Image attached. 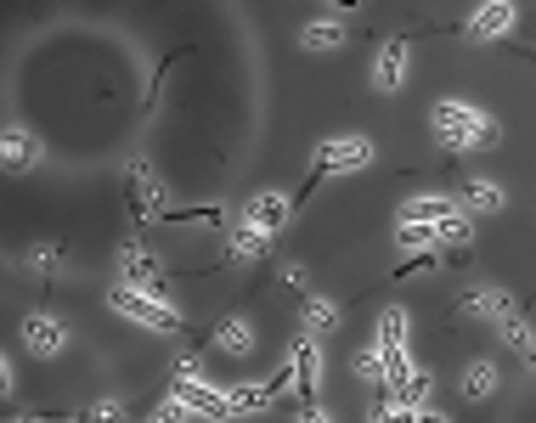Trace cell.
Wrapping results in <instances>:
<instances>
[{
    "label": "cell",
    "mask_w": 536,
    "mask_h": 423,
    "mask_svg": "<svg viewBox=\"0 0 536 423\" xmlns=\"http://www.w3.org/2000/svg\"><path fill=\"white\" fill-rule=\"evenodd\" d=\"M407 40H390V46L379 51V63H373V85H379L384 96H395L401 91V79H407Z\"/></svg>",
    "instance_id": "obj_12"
},
{
    "label": "cell",
    "mask_w": 536,
    "mask_h": 423,
    "mask_svg": "<svg viewBox=\"0 0 536 423\" xmlns=\"http://www.w3.org/2000/svg\"><path fill=\"white\" fill-rule=\"evenodd\" d=\"M379 345H407V311L401 305H390L379 316Z\"/></svg>",
    "instance_id": "obj_23"
},
{
    "label": "cell",
    "mask_w": 536,
    "mask_h": 423,
    "mask_svg": "<svg viewBox=\"0 0 536 423\" xmlns=\"http://www.w3.org/2000/svg\"><path fill=\"white\" fill-rule=\"evenodd\" d=\"M362 164H373V141H362V136H350V141H328L322 153H316V170H311V181H305V192L322 181V175H345V170H362ZM300 192V198H305ZM294 198V204H300Z\"/></svg>",
    "instance_id": "obj_4"
},
{
    "label": "cell",
    "mask_w": 536,
    "mask_h": 423,
    "mask_svg": "<svg viewBox=\"0 0 536 423\" xmlns=\"http://www.w3.org/2000/svg\"><path fill=\"white\" fill-rule=\"evenodd\" d=\"M418 423H446V418H441V412H424V407H418Z\"/></svg>",
    "instance_id": "obj_33"
},
{
    "label": "cell",
    "mask_w": 536,
    "mask_h": 423,
    "mask_svg": "<svg viewBox=\"0 0 536 423\" xmlns=\"http://www.w3.org/2000/svg\"><path fill=\"white\" fill-rule=\"evenodd\" d=\"M23 345H29L34 356H57V350L68 345L63 316H29V322H23Z\"/></svg>",
    "instance_id": "obj_8"
},
{
    "label": "cell",
    "mask_w": 536,
    "mask_h": 423,
    "mask_svg": "<svg viewBox=\"0 0 536 423\" xmlns=\"http://www.w3.org/2000/svg\"><path fill=\"white\" fill-rule=\"evenodd\" d=\"M514 6H508V0H486V6H480V12L469 17V40H503L508 29H514Z\"/></svg>",
    "instance_id": "obj_9"
},
{
    "label": "cell",
    "mask_w": 536,
    "mask_h": 423,
    "mask_svg": "<svg viewBox=\"0 0 536 423\" xmlns=\"http://www.w3.org/2000/svg\"><path fill=\"white\" fill-rule=\"evenodd\" d=\"M508 198H503V187L497 181H469V209H480V215H497Z\"/></svg>",
    "instance_id": "obj_22"
},
{
    "label": "cell",
    "mask_w": 536,
    "mask_h": 423,
    "mask_svg": "<svg viewBox=\"0 0 536 423\" xmlns=\"http://www.w3.org/2000/svg\"><path fill=\"white\" fill-rule=\"evenodd\" d=\"M68 423H91V412H74V418H68Z\"/></svg>",
    "instance_id": "obj_34"
},
{
    "label": "cell",
    "mask_w": 536,
    "mask_h": 423,
    "mask_svg": "<svg viewBox=\"0 0 536 423\" xmlns=\"http://www.w3.org/2000/svg\"><path fill=\"white\" fill-rule=\"evenodd\" d=\"M497 390V361H469V373H463V395H469V401H486V395Z\"/></svg>",
    "instance_id": "obj_19"
},
{
    "label": "cell",
    "mask_w": 536,
    "mask_h": 423,
    "mask_svg": "<svg viewBox=\"0 0 536 423\" xmlns=\"http://www.w3.org/2000/svg\"><path fill=\"white\" fill-rule=\"evenodd\" d=\"M288 215H294V198H283V192H260V198L249 204V215H243V226L277 237V232L288 226Z\"/></svg>",
    "instance_id": "obj_7"
},
{
    "label": "cell",
    "mask_w": 536,
    "mask_h": 423,
    "mask_svg": "<svg viewBox=\"0 0 536 423\" xmlns=\"http://www.w3.org/2000/svg\"><path fill=\"white\" fill-rule=\"evenodd\" d=\"M429 130H435V141H441V147H452V153H463V147H474V141H491V136H497V125H491L480 108H469V102H435V113H429Z\"/></svg>",
    "instance_id": "obj_1"
},
{
    "label": "cell",
    "mask_w": 536,
    "mask_h": 423,
    "mask_svg": "<svg viewBox=\"0 0 536 423\" xmlns=\"http://www.w3.org/2000/svg\"><path fill=\"white\" fill-rule=\"evenodd\" d=\"M34 158H40V141L29 130H0V170H34Z\"/></svg>",
    "instance_id": "obj_14"
},
{
    "label": "cell",
    "mask_w": 536,
    "mask_h": 423,
    "mask_svg": "<svg viewBox=\"0 0 536 423\" xmlns=\"http://www.w3.org/2000/svg\"><path fill=\"white\" fill-rule=\"evenodd\" d=\"M29 266L40 271V277H57V271H63V249H57V243H46V249H34V254H29Z\"/></svg>",
    "instance_id": "obj_26"
},
{
    "label": "cell",
    "mask_w": 536,
    "mask_h": 423,
    "mask_svg": "<svg viewBox=\"0 0 536 423\" xmlns=\"http://www.w3.org/2000/svg\"><path fill=\"white\" fill-rule=\"evenodd\" d=\"M147 423H187V412H181V407H175V401H170V407H158V412H153V418H147Z\"/></svg>",
    "instance_id": "obj_29"
},
{
    "label": "cell",
    "mask_w": 536,
    "mask_h": 423,
    "mask_svg": "<svg viewBox=\"0 0 536 423\" xmlns=\"http://www.w3.org/2000/svg\"><path fill=\"white\" fill-rule=\"evenodd\" d=\"M108 305L119 316H130L136 328H153V333H175V328H181V316H175L164 299H147V294H136V288H113Z\"/></svg>",
    "instance_id": "obj_3"
},
{
    "label": "cell",
    "mask_w": 536,
    "mask_h": 423,
    "mask_svg": "<svg viewBox=\"0 0 536 423\" xmlns=\"http://www.w3.org/2000/svg\"><path fill=\"white\" fill-rule=\"evenodd\" d=\"M215 345H221L226 356H249V350H254V328L243 322V316H226L221 328H215Z\"/></svg>",
    "instance_id": "obj_16"
},
{
    "label": "cell",
    "mask_w": 536,
    "mask_h": 423,
    "mask_svg": "<svg viewBox=\"0 0 536 423\" xmlns=\"http://www.w3.org/2000/svg\"><path fill=\"white\" fill-rule=\"evenodd\" d=\"M373 423H418V412H412V407H390V401H384Z\"/></svg>",
    "instance_id": "obj_28"
},
{
    "label": "cell",
    "mask_w": 536,
    "mask_h": 423,
    "mask_svg": "<svg viewBox=\"0 0 536 423\" xmlns=\"http://www.w3.org/2000/svg\"><path fill=\"white\" fill-rule=\"evenodd\" d=\"M283 395L271 390V384H232L226 390V407H232V418H249V412H266V407H277Z\"/></svg>",
    "instance_id": "obj_15"
},
{
    "label": "cell",
    "mask_w": 536,
    "mask_h": 423,
    "mask_svg": "<svg viewBox=\"0 0 536 423\" xmlns=\"http://www.w3.org/2000/svg\"><path fill=\"white\" fill-rule=\"evenodd\" d=\"M175 407L187 412V418H209V423H226L232 407H226V390L221 384H209V378H175Z\"/></svg>",
    "instance_id": "obj_2"
},
{
    "label": "cell",
    "mask_w": 536,
    "mask_h": 423,
    "mask_svg": "<svg viewBox=\"0 0 536 423\" xmlns=\"http://www.w3.org/2000/svg\"><path fill=\"white\" fill-rule=\"evenodd\" d=\"M119 277H125V288H136V294H147V299H164L170 288H164V266H158L147 249H125L119 254ZM170 305V299H164Z\"/></svg>",
    "instance_id": "obj_6"
},
{
    "label": "cell",
    "mask_w": 536,
    "mask_h": 423,
    "mask_svg": "<svg viewBox=\"0 0 536 423\" xmlns=\"http://www.w3.org/2000/svg\"><path fill=\"white\" fill-rule=\"evenodd\" d=\"M125 192H130V215L136 220H153V215H164V187H158V175H153V164L147 158H130V170H125Z\"/></svg>",
    "instance_id": "obj_5"
},
{
    "label": "cell",
    "mask_w": 536,
    "mask_h": 423,
    "mask_svg": "<svg viewBox=\"0 0 536 423\" xmlns=\"http://www.w3.org/2000/svg\"><path fill=\"white\" fill-rule=\"evenodd\" d=\"M305 51H339L345 46V23H333V17H322V23H311V29L300 34Z\"/></svg>",
    "instance_id": "obj_20"
},
{
    "label": "cell",
    "mask_w": 536,
    "mask_h": 423,
    "mask_svg": "<svg viewBox=\"0 0 536 423\" xmlns=\"http://www.w3.org/2000/svg\"><path fill=\"white\" fill-rule=\"evenodd\" d=\"M503 333H508V345H514L525 361H531V350H536V339H531V322H525V316H508V322H503Z\"/></svg>",
    "instance_id": "obj_25"
},
{
    "label": "cell",
    "mask_w": 536,
    "mask_h": 423,
    "mask_svg": "<svg viewBox=\"0 0 536 423\" xmlns=\"http://www.w3.org/2000/svg\"><path fill=\"white\" fill-rule=\"evenodd\" d=\"M458 316H480V322H497V328H503L508 316H520V311H514V299H508L503 288H480V294H469L458 305Z\"/></svg>",
    "instance_id": "obj_11"
},
{
    "label": "cell",
    "mask_w": 536,
    "mask_h": 423,
    "mask_svg": "<svg viewBox=\"0 0 536 423\" xmlns=\"http://www.w3.org/2000/svg\"><path fill=\"white\" fill-rule=\"evenodd\" d=\"M305 339H322V333H333L339 328V305L333 299H305Z\"/></svg>",
    "instance_id": "obj_17"
},
{
    "label": "cell",
    "mask_w": 536,
    "mask_h": 423,
    "mask_svg": "<svg viewBox=\"0 0 536 423\" xmlns=\"http://www.w3.org/2000/svg\"><path fill=\"white\" fill-rule=\"evenodd\" d=\"M283 282H288V288H305V266H300V260H288V266H283Z\"/></svg>",
    "instance_id": "obj_31"
},
{
    "label": "cell",
    "mask_w": 536,
    "mask_h": 423,
    "mask_svg": "<svg viewBox=\"0 0 536 423\" xmlns=\"http://www.w3.org/2000/svg\"><path fill=\"white\" fill-rule=\"evenodd\" d=\"M271 237L266 232H254V226H237L232 232V249H226V266H243V260H260L266 254Z\"/></svg>",
    "instance_id": "obj_18"
},
{
    "label": "cell",
    "mask_w": 536,
    "mask_h": 423,
    "mask_svg": "<svg viewBox=\"0 0 536 423\" xmlns=\"http://www.w3.org/2000/svg\"><path fill=\"white\" fill-rule=\"evenodd\" d=\"M12 384H17V373H12V361L0 356V401H6V395H12Z\"/></svg>",
    "instance_id": "obj_30"
},
{
    "label": "cell",
    "mask_w": 536,
    "mask_h": 423,
    "mask_svg": "<svg viewBox=\"0 0 536 423\" xmlns=\"http://www.w3.org/2000/svg\"><path fill=\"white\" fill-rule=\"evenodd\" d=\"M17 423H40V418H17Z\"/></svg>",
    "instance_id": "obj_35"
},
{
    "label": "cell",
    "mask_w": 536,
    "mask_h": 423,
    "mask_svg": "<svg viewBox=\"0 0 536 423\" xmlns=\"http://www.w3.org/2000/svg\"><path fill=\"white\" fill-rule=\"evenodd\" d=\"M119 418H125V401H113V395L96 401V412H91V423H119Z\"/></svg>",
    "instance_id": "obj_27"
},
{
    "label": "cell",
    "mask_w": 536,
    "mask_h": 423,
    "mask_svg": "<svg viewBox=\"0 0 536 423\" xmlns=\"http://www.w3.org/2000/svg\"><path fill=\"white\" fill-rule=\"evenodd\" d=\"M452 215H463L458 198H407L395 220H407V226H441V220H452Z\"/></svg>",
    "instance_id": "obj_13"
},
{
    "label": "cell",
    "mask_w": 536,
    "mask_h": 423,
    "mask_svg": "<svg viewBox=\"0 0 536 423\" xmlns=\"http://www.w3.org/2000/svg\"><path fill=\"white\" fill-rule=\"evenodd\" d=\"M356 378H362V384H373V390H384V361H379V350H356Z\"/></svg>",
    "instance_id": "obj_24"
},
{
    "label": "cell",
    "mask_w": 536,
    "mask_h": 423,
    "mask_svg": "<svg viewBox=\"0 0 536 423\" xmlns=\"http://www.w3.org/2000/svg\"><path fill=\"white\" fill-rule=\"evenodd\" d=\"M288 373H294V390L300 395H316V384H322V345H316V339H300L294 356H288Z\"/></svg>",
    "instance_id": "obj_10"
},
{
    "label": "cell",
    "mask_w": 536,
    "mask_h": 423,
    "mask_svg": "<svg viewBox=\"0 0 536 423\" xmlns=\"http://www.w3.org/2000/svg\"><path fill=\"white\" fill-rule=\"evenodd\" d=\"M300 423H333V418H328L322 407H305V412H300Z\"/></svg>",
    "instance_id": "obj_32"
},
{
    "label": "cell",
    "mask_w": 536,
    "mask_h": 423,
    "mask_svg": "<svg viewBox=\"0 0 536 423\" xmlns=\"http://www.w3.org/2000/svg\"><path fill=\"white\" fill-rule=\"evenodd\" d=\"M429 390H435V378H429L424 367H412V373H407V384L395 390V401H390V407H412V412H418V407L429 401Z\"/></svg>",
    "instance_id": "obj_21"
}]
</instances>
